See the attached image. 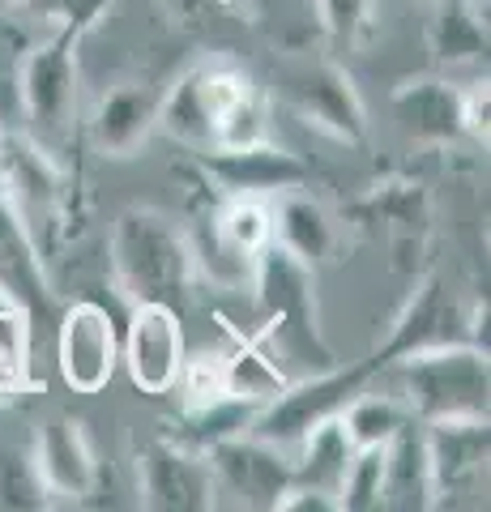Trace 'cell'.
Here are the masks:
<instances>
[{"label": "cell", "mask_w": 491, "mask_h": 512, "mask_svg": "<svg viewBox=\"0 0 491 512\" xmlns=\"http://www.w3.org/2000/svg\"><path fill=\"white\" fill-rule=\"evenodd\" d=\"M158 128L193 154L248 150L269 141V99L244 64L214 52L158 94Z\"/></svg>", "instance_id": "obj_1"}, {"label": "cell", "mask_w": 491, "mask_h": 512, "mask_svg": "<svg viewBox=\"0 0 491 512\" xmlns=\"http://www.w3.org/2000/svg\"><path fill=\"white\" fill-rule=\"evenodd\" d=\"M107 265H112L116 291L129 303H167L176 312H184L197 278V256L188 244V231L163 210H150V205H129L116 218Z\"/></svg>", "instance_id": "obj_2"}, {"label": "cell", "mask_w": 491, "mask_h": 512, "mask_svg": "<svg viewBox=\"0 0 491 512\" xmlns=\"http://www.w3.org/2000/svg\"><path fill=\"white\" fill-rule=\"evenodd\" d=\"M252 291H257V308L265 316L261 338L287 350L291 359L308 363L312 372L334 367L338 355L325 342L321 316H316V269L291 256L282 244H265L252 261Z\"/></svg>", "instance_id": "obj_3"}, {"label": "cell", "mask_w": 491, "mask_h": 512, "mask_svg": "<svg viewBox=\"0 0 491 512\" xmlns=\"http://www.w3.org/2000/svg\"><path fill=\"white\" fill-rule=\"evenodd\" d=\"M402 380V406L410 419L440 423V419H487V350L466 342L419 350L393 363Z\"/></svg>", "instance_id": "obj_4"}, {"label": "cell", "mask_w": 491, "mask_h": 512, "mask_svg": "<svg viewBox=\"0 0 491 512\" xmlns=\"http://www.w3.org/2000/svg\"><path fill=\"white\" fill-rule=\"evenodd\" d=\"M432 188L415 175H380L351 201L355 231L372 235L389 252L393 274H419L432 248Z\"/></svg>", "instance_id": "obj_5"}, {"label": "cell", "mask_w": 491, "mask_h": 512, "mask_svg": "<svg viewBox=\"0 0 491 512\" xmlns=\"http://www.w3.org/2000/svg\"><path fill=\"white\" fill-rule=\"evenodd\" d=\"M77 43L82 35L73 30H52V39L35 43L22 60L18 73V94H22V111L26 124L39 146L47 154H60L73 137V120H77Z\"/></svg>", "instance_id": "obj_6"}, {"label": "cell", "mask_w": 491, "mask_h": 512, "mask_svg": "<svg viewBox=\"0 0 491 512\" xmlns=\"http://www.w3.org/2000/svg\"><path fill=\"white\" fill-rule=\"evenodd\" d=\"M380 376L376 359H355V363H334L325 367V372H312L304 380H291L287 389H282L274 402H265L257 410V419H252V436H261L269 444L287 448V444H299L308 436L316 423L325 419H338L342 406L351 402L355 393H363L368 384Z\"/></svg>", "instance_id": "obj_7"}, {"label": "cell", "mask_w": 491, "mask_h": 512, "mask_svg": "<svg viewBox=\"0 0 491 512\" xmlns=\"http://www.w3.org/2000/svg\"><path fill=\"white\" fill-rule=\"evenodd\" d=\"M287 99L299 120L316 128V133L334 137L338 146H351V150L368 146L372 137L368 103H363L355 77L338 60H304L299 69H291Z\"/></svg>", "instance_id": "obj_8"}, {"label": "cell", "mask_w": 491, "mask_h": 512, "mask_svg": "<svg viewBox=\"0 0 491 512\" xmlns=\"http://www.w3.org/2000/svg\"><path fill=\"white\" fill-rule=\"evenodd\" d=\"M137 504L150 512H210L218 508V483L210 457L171 436H154L137 448Z\"/></svg>", "instance_id": "obj_9"}, {"label": "cell", "mask_w": 491, "mask_h": 512, "mask_svg": "<svg viewBox=\"0 0 491 512\" xmlns=\"http://www.w3.org/2000/svg\"><path fill=\"white\" fill-rule=\"evenodd\" d=\"M470 346V308L457 303V295L445 286V278L427 274L415 282V291L406 295V303L398 308V316L389 320L385 338L372 350L376 367L385 372L406 355H419V350H436V346Z\"/></svg>", "instance_id": "obj_10"}, {"label": "cell", "mask_w": 491, "mask_h": 512, "mask_svg": "<svg viewBox=\"0 0 491 512\" xmlns=\"http://www.w3.org/2000/svg\"><path fill=\"white\" fill-rule=\"evenodd\" d=\"M427 466H432L436 508H479L487 504V419H440L423 423Z\"/></svg>", "instance_id": "obj_11"}, {"label": "cell", "mask_w": 491, "mask_h": 512, "mask_svg": "<svg viewBox=\"0 0 491 512\" xmlns=\"http://www.w3.org/2000/svg\"><path fill=\"white\" fill-rule=\"evenodd\" d=\"M56 367L73 393H103L120 367V333L103 303L77 299L56 312Z\"/></svg>", "instance_id": "obj_12"}, {"label": "cell", "mask_w": 491, "mask_h": 512, "mask_svg": "<svg viewBox=\"0 0 491 512\" xmlns=\"http://www.w3.org/2000/svg\"><path fill=\"white\" fill-rule=\"evenodd\" d=\"M188 359L184 320L167 303H133L129 329L120 338V363L146 397H167L180 384Z\"/></svg>", "instance_id": "obj_13"}, {"label": "cell", "mask_w": 491, "mask_h": 512, "mask_svg": "<svg viewBox=\"0 0 491 512\" xmlns=\"http://www.w3.org/2000/svg\"><path fill=\"white\" fill-rule=\"evenodd\" d=\"M0 192L18 205V214L47 231L60 227L69 210V175L60 171L56 154H47L35 137L0 133Z\"/></svg>", "instance_id": "obj_14"}, {"label": "cell", "mask_w": 491, "mask_h": 512, "mask_svg": "<svg viewBox=\"0 0 491 512\" xmlns=\"http://www.w3.org/2000/svg\"><path fill=\"white\" fill-rule=\"evenodd\" d=\"M210 470H214V483L218 495H235L240 508H269L282 500V491L291 487V457L282 453L278 444H269L252 431H240L223 444H214L210 453Z\"/></svg>", "instance_id": "obj_15"}, {"label": "cell", "mask_w": 491, "mask_h": 512, "mask_svg": "<svg viewBox=\"0 0 491 512\" xmlns=\"http://www.w3.org/2000/svg\"><path fill=\"white\" fill-rule=\"evenodd\" d=\"M0 291L26 312L30 329H43L56 320V291L43 265L39 235L18 214L5 192H0Z\"/></svg>", "instance_id": "obj_16"}, {"label": "cell", "mask_w": 491, "mask_h": 512, "mask_svg": "<svg viewBox=\"0 0 491 512\" xmlns=\"http://www.w3.org/2000/svg\"><path fill=\"white\" fill-rule=\"evenodd\" d=\"M193 158L223 197H278V192L304 188L312 180V167L304 158L278 150L274 141H261L248 150H205Z\"/></svg>", "instance_id": "obj_17"}, {"label": "cell", "mask_w": 491, "mask_h": 512, "mask_svg": "<svg viewBox=\"0 0 491 512\" xmlns=\"http://www.w3.org/2000/svg\"><path fill=\"white\" fill-rule=\"evenodd\" d=\"M30 453H35V466L52 500L86 504L99 487V453H94L86 423L73 414H56V419L39 423Z\"/></svg>", "instance_id": "obj_18"}, {"label": "cell", "mask_w": 491, "mask_h": 512, "mask_svg": "<svg viewBox=\"0 0 491 512\" xmlns=\"http://www.w3.org/2000/svg\"><path fill=\"white\" fill-rule=\"evenodd\" d=\"M393 120L415 146L449 150L466 133V90L449 77H410L393 90Z\"/></svg>", "instance_id": "obj_19"}, {"label": "cell", "mask_w": 491, "mask_h": 512, "mask_svg": "<svg viewBox=\"0 0 491 512\" xmlns=\"http://www.w3.org/2000/svg\"><path fill=\"white\" fill-rule=\"evenodd\" d=\"M158 128V94L146 86L120 82L99 99L90 116V141L103 158H133L146 150Z\"/></svg>", "instance_id": "obj_20"}, {"label": "cell", "mask_w": 491, "mask_h": 512, "mask_svg": "<svg viewBox=\"0 0 491 512\" xmlns=\"http://www.w3.org/2000/svg\"><path fill=\"white\" fill-rule=\"evenodd\" d=\"M380 508L389 512H432V466H427L423 423L406 419L402 431L385 444V483H380Z\"/></svg>", "instance_id": "obj_21"}, {"label": "cell", "mask_w": 491, "mask_h": 512, "mask_svg": "<svg viewBox=\"0 0 491 512\" xmlns=\"http://www.w3.org/2000/svg\"><path fill=\"white\" fill-rule=\"evenodd\" d=\"M269 210H274V244H282L304 265L316 269L338 252V222L308 192H299V188L278 192Z\"/></svg>", "instance_id": "obj_22"}, {"label": "cell", "mask_w": 491, "mask_h": 512, "mask_svg": "<svg viewBox=\"0 0 491 512\" xmlns=\"http://www.w3.org/2000/svg\"><path fill=\"white\" fill-rule=\"evenodd\" d=\"M180 35L227 52L257 30V0H158Z\"/></svg>", "instance_id": "obj_23"}, {"label": "cell", "mask_w": 491, "mask_h": 512, "mask_svg": "<svg viewBox=\"0 0 491 512\" xmlns=\"http://www.w3.org/2000/svg\"><path fill=\"white\" fill-rule=\"evenodd\" d=\"M351 457H355V444L346 436L342 419H325L299 440V457L291 461V483L338 495L346 470H351Z\"/></svg>", "instance_id": "obj_24"}, {"label": "cell", "mask_w": 491, "mask_h": 512, "mask_svg": "<svg viewBox=\"0 0 491 512\" xmlns=\"http://www.w3.org/2000/svg\"><path fill=\"white\" fill-rule=\"evenodd\" d=\"M257 402H244V397H214V402H188L184 414L176 419V427L167 431L176 444L197 448V453H210L214 444H223L231 436L252 427L257 419Z\"/></svg>", "instance_id": "obj_25"}, {"label": "cell", "mask_w": 491, "mask_h": 512, "mask_svg": "<svg viewBox=\"0 0 491 512\" xmlns=\"http://www.w3.org/2000/svg\"><path fill=\"white\" fill-rule=\"evenodd\" d=\"M427 47L440 64H470L487 56V13H479L470 0H436Z\"/></svg>", "instance_id": "obj_26"}, {"label": "cell", "mask_w": 491, "mask_h": 512, "mask_svg": "<svg viewBox=\"0 0 491 512\" xmlns=\"http://www.w3.org/2000/svg\"><path fill=\"white\" fill-rule=\"evenodd\" d=\"M342 427L351 436L355 448H385L393 436L402 431V423L410 419V410L402 406V397H389V393H355L351 402L342 406Z\"/></svg>", "instance_id": "obj_27"}, {"label": "cell", "mask_w": 491, "mask_h": 512, "mask_svg": "<svg viewBox=\"0 0 491 512\" xmlns=\"http://www.w3.org/2000/svg\"><path fill=\"white\" fill-rule=\"evenodd\" d=\"M52 491L43 487L35 453L22 444H0V508L5 512H39L52 508Z\"/></svg>", "instance_id": "obj_28"}, {"label": "cell", "mask_w": 491, "mask_h": 512, "mask_svg": "<svg viewBox=\"0 0 491 512\" xmlns=\"http://www.w3.org/2000/svg\"><path fill=\"white\" fill-rule=\"evenodd\" d=\"M316 26L338 52H363L376 39V0H316Z\"/></svg>", "instance_id": "obj_29"}, {"label": "cell", "mask_w": 491, "mask_h": 512, "mask_svg": "<svg viewBox=\"0 0 491 512\" xmlns=\"http://www.w3.org/2000/svg\"><path fill=\"white\" fill-rule=\"evenodd\" d=\"M380 483H385V448H355L351 470L342 478L338 504L351 512L380 508Z\"/></svg>", "instance_id": "obj_30"}, {"label": "cell", "mask_w": 491, "mask_h": 512, "mask_svg": "<svg viewBox=\"0 0 491 512\" xmlns=\"http://www.w3.org/2000/svg\"><path fill=\"white\" fill-rule=\"evenodd\" d=\"M116 0H30V9H39L47 22L60 30H73V35H90L107 13H112Z\"/></svg>", "instance_id": "obj_31"}, {"label": "cell", "mask_w": 491, "mask_h": 512, "mask_svg": "<svg viewBox=\"0 0 491 512\" xmlns=\"http://www.w3.org/2000/svg\"><path fill=\"white\" fill-rule=\"evenodd\" d=\"M0 350L35 367V329H30L26 312L5 291H0Z\"/></svg>", "instance_id": "obj_32"}, {"label": "cell", "mask_w": 491, "mask_h": 512, "mask_svg": "<svg viewBox=\"0 0 491 512\" xmlns=\"http://www.w3.org/2000/svg\"><path fill=\"white\" fill-rule=\"evenodd\" d=\"M487 116H491V90L483 77V82H474L466 90V133L474 141H483V146H487Z\"/></svg>", "instance_id": "obj_33"}, {"label": "cell", "mask_w": 491, "mask_h": 512, "mask_svg": "<svg viewBox=\"0 0 491 512\" xmlns=\"http://www.w3.org/2000/svg\"><path fill=\"white\" fill-rule=\"evenodd\" d=\"M470 5H474V9H479V13H487V0H470Z\"/></svg>", "instance_id": "obj_34"}, {"label": "cell", "mask_w": 491, "mask_h": 512, "mask_svg": "<svg viewBox=\"0 0 491 512\" xmlns=\"http://www.w3.org/2000/svg\"><path fill=\"white\" fill-rule=\"evenodd\" d=\"M9 5H18V9H30V0H9Z\"/></svg>", "instance_id": "obj_35"}, {"label": "cell", "mask_w": 491, "mask_h": 512, "mask_svg": "<svg viewBox=\"0 0 491 512\" xmlns=\"http://www.w3.org/2000/svg\"><path fill=\"white\" fill-rule=\"evenodd\" d=\"M257 5H269V0H257Z\"/></svg>", "instance_id": "obj_36"}]
</instances>
